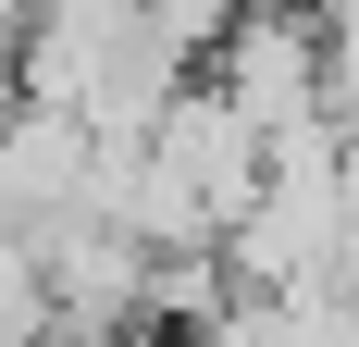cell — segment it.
<instances>
[{"label": "cell", "mask_w": 359, "mask_h": 347, "mask_svg": "<svg viewBox=\"0 0 359 347\" xmlns=\"http://www.w3.org/2000/svg\"><path fill=\"white\" fill-rule=\"evenodd\" d=\"M198 74L248 112L260 137H297V124H323V13L310 0H248Z\"/></svg>", "instance_id": "cell-1"}]
</instances>
